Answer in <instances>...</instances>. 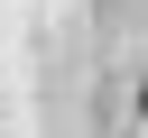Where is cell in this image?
Wrapping results in <instances>:
<instances>
[{
	"instance_id": "cell-1",
	"label": "cell",
	"mask_w": 148,
	"mask_h": 138,
	"mask_svg": "<svg viewBox=\"0 0 148 138\" xmlns=\"http://www.w3.org/2000/svg\"><path fill=\"white\" fill-rule=\"evenodd\" d=\"M139 120H148V83H139Z\"/></svg>"
}]
</instances>
